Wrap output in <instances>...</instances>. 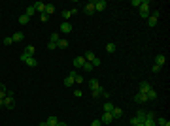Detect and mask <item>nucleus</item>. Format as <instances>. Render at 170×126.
<instances>
[{"mask_svg":"<svg viewBox=\"0 0 170 126\" xmlns=\"http://www.w3.org/2000/svg\"><path fill=\"white\" fill-rule=\"evenodd\" d=\"M149 9H151V2H148V0H142V4H140V8H138L140 17L148 19V17H149Z\"/></svg>","mask_w":170,"mask_h":126,"instance_id":"obj_1","label":"nucleus"},{"mask_svg":"<svg viewBox=\"0 0 170 126\" xmlns=\"http://www.w3.org/2000/svg\"><path fill=\"white\" fill-rule=\"evenodd\" d=\"M144 119H146V111L140 109V111L136 113V117L130 119V124H132V126H134V124H144Z\"/></svg>","mask_w":170,"mask_h":126,"instance_id":"obj_2","label":"nucleus"},{"mask_svg":"<svg viewBox=\"0 0 170 126\" xmlns=\"http://www.w3.org/2000/svg\"><path fill=\"white\" fill-rule=\"evenodd\" d=\"M13 100H15V94H13V92H6V96H4V107L13 109Z\"/></svg>","mask_w":170,"mask_h":126,"instance_id":"obj_3","label":"nucleus"},{"mask_svg":"<svg viewBox=\"0 0 170 126\" xmlns=\"http://www.w3.org/2000/svg\"><path fill=\"white\" fill-rule=\"evenodd\" d=\"M144 126H157V124H155V113H153V111H146Z\"/></svg>","mask_w":170,"mask_h":126,"instance_id":"obj_4","label":"nucleus"},{"mask_svg":"<svg viewBox=\"0 0 170 126\" xmlns=\"http://www.w3.org/2000/svg\"><path fill=\"white\" fill-rule=\"evenodd\" d=\"M21 62H25L27 66H30V68L38 66V60H36L34 57H27V55H23V53H21Z\"/></svg>","mask_w":170,"mask_h":126,"instance_id":"obj_5","label":"nucleus"},{"mask_svg":"<svg viewBox=\"0 0 170 126\" xmlns=\"http://www.w3.org/2000/svg\"><path fill=\"white\" fill-rule=\"evenodd\" d=\"M159 15H161V11H153V15L148 17V25L149 27H155L157 23H159Z\"/></svg>","mask_w":170,"mask_h":126,"instance_id":"obj_6","label":"nucleus"},{"mask_svg":"<svg viewBox=\"0 0 170 126\" xmlns=\"http://www.w3.org/2000/svg\"><path fill=\"white\" fill-rule=\"evenodd\" d=\"M61 32H63V34H70L72 32V23H68V21L61 23Z\"/></svg>","mask_w":170,"mask_h":126,"instance_id":"obj_7","label":"nucleus"},{"mask_svg":"<svg viewBox=\"0 0 170 126\" xmlns=\"http://www.w3.org/2000/svg\"><path fill=\"white\" fill-rule=\"evenodd\" d=\"M93 4H94V11H104L106 9V0H96Z\"/></svg>","mask_w":170,"mask_h":126,"instance_id":"obj_8","label":"nucleus"},{"mask_svg":"<svg viewBox=\"0 0 170 126\" xmlns=\"http://www.w3.org/2000/svg\"><path fill=\"white\" fill-rule=\"evenodd\" d=\"M113 121V117H112V113H104V115H102V119H100V122H102V124H110V122H112Z\"/></svg>","mask_w":170,"mask_h":126,"instance_id":"obj_9","label":"nucleus"},{"mask_svg":"<svg viewBox=\"0 0 170 126\" xmlns=\"http://www.w3.org/2000/svg\"><path fill=\"white\" fill-rule=\"evenodd\" d=\"M87 62V60L83 59V55H81V57H76V59H74V66L76 68H83V64Z\"/></svg>","mask_w":170,"mask_h":126,"instance_id":"obj_10","label":"nucleus"},{"mask_svg":"<svg viewBox=\"0 0 170 126\" xmlns=\"http://www.w3.org/2000/svg\"><path fill=\"white\" fill-rule=\"evenodd\" d=\"M165 62H166V57H165V55H157V57H155V64H157L159 68L165 66Z\"/></svg>","mask_w":170,"mask_h":126,"instance_id":"obj_11","label":"nucleus"},{"mask_svg":"<svg viewBox=\"0 0 170 126\" xmlns=\"http://www.w3.org/2000/svg\"><path fill=\"white\" fill-rule=\"evenodd\" d=\"M102 94H104V89H102V87H96V89L91 90V96H93V98H98V96H102Z\"/></svg>","mask_w":170,"mask_h":126,"instance_id":"obj_12","label":"nucleus"},{"mask_svg":"<svg viewBox=\"0 0 170 126\" xmlns=\"http://www.w3.org/2000/svg\"><path fill=\"white\" fill-rule=\"evenodd\" d=\"M134 102H138V104H144V102H148V98H146V94H144V92H136Z\"/></svg>","mask_w":170,"mask_h":126,"instance_id":"obj_13","label":"nucleus"},{"mask_svg":"<svg viewBox=\"0 0 170 126\" xmlns=\"http://www.w3.org/2000/svg\"><path fill=\"white\" fill-rule=\"evenodd\" d=\"M34 45H27L25 47V51H23V55H27V57H34Z\"/></svg>","mask_w":170,"mask_h":126,"instance_id":"obj_14","label":"nucleus"},{"mask_svg":"<svg viewBox=\"0 0 170 126\" xmlns=\"http://www.w3.org/2000/svg\"><path fill=\"white\" fill-rule=\"evenodd\" d=\"M149 89H151V85H149L148 81H142V83H140V90H138V92H144V94H146Z\"/></svg>","mask_w":170,"mask_h":126,"instance_id":"obj_15","label":"nucleus"},{"mask_svg":"<svg viewBox=\"0 0 170 126\" xmlns=\"http://www.w3.org/2000/svg\"><path fill=\"white\" fill-rule=\"evenodd\" d=\"M83 59L87 60V62H93V60L96 59V57H94V53H93V51H85V55H83Z\"/></svg>","mask_w":170,"mask_h":126,"instance_id":"obj_16","label":"nucleus"},{"mask_svg":"<svg viewBox=\"0 0 170 126\" xmlns=\"http://www.w3.org/2000/svg\"><path fill=\"white\" fill-rule=\"evenodd\" d=\"M85 13H87V15H93L94 13V4H93V2L85 4Z\"/></svg>","mask_w":170,"mask_h":126,"instance_id":"obj_17","label":"nucleus"},{"mask_svg":"<svg viewBox=\"0 0 170 126\" xmlns=\"http://www.w3.org/2000/svg\"><path fill=\"white\" fill-rule=\"evenodd\" d=\"M66 47H68V40L61 38V40L57 41V49H66Z\"/></svg>","mask_w":170,"mask_h":126,"instance_id":"obj_18","label":"nucleus"},{"mask_svg":"<svg viewBox=\"0 0 170 126\" xmlns=\"http://www.w3.org/2000/svg\"><path fill=\"white\" fill-rule=\"evenodd\" d=\"M34 9H36V11H40V13H45V4H44V2H36Z\"/></svg>","mask_w":170,"mask_h":126,"instance_id":"obj_19","label":"nucleus"},{"mask_svg":"<svg viewBox=\"0 0 170 126\" xmlns=\"http://www.w3.org/2000/svg\"><path fill=\"white\" fill-rule=\"evenodd\" d=\"M23 38H25V34H23V32H15L13 36H11V41H15V43H17V41H23Z\"/></svg>","mask_w":170,"mask_h":126,"instance_id":"obj_20","label":"nucleus"},{"mask_svg":"<svg viewBox=\"0 0 170 126\" xmlns=\"http://www.w3.org/2000/svg\"><path fill=\"white\" fill-rule=\"evenodd\" d=\"M121 115H123L121 107H113V109H112V117H113V119H121Z\"/></svg>","mask_w":170,"mask_h":126,"instance_id":"obj_21","label":"nucleus"},{"mask_svg":"<svg viewBox=\"0 0 170 126\" xmlns=\"http://www.w3.org/2000/svg\"><path fill=\"white\" fill-rule=\"evenodd\" d=\"M146 98H148V100H157V92L153 89H149L148 92H146Z\"/></svg>","mask_w":170,"mask_h":126,"instance_id":"obj_22","label":"nucleus"},{"mask_svg":"<svg viewBox=\"0 0 170 126\" xmlns=\"http://www.w3.org/2000/svg\"><path fill=\"white\" fill-rule=\"evenodd\" d=\"M45 122H47V126H57L59 124V119L57 117H47V121H45Z\"/></svg>","mask_w":170,"mask_h":126,"instance_id":"obj_23","label":"nucleus"},{"mask_svg":"<svg viewBox=\"0 0 170 126\" xmlns=\"http://www.w3.org/2000/svg\"><path fill=\"white\" fill-rule=\"evenodd\" d=\"M155 124L157 126H170V122L166 119H155Z\"/></svg>","mask_w":170,"mask_h":126,"instance_id":"obj_24","label":"nucleus"},{"mask_svg":"<svg viewBox=\"0 0 170 126\" xmlns=\"http://www.w3.org/2000/svg\"><path fill=\"white\" fill-rule=\"evenodd\" d=\"M55 13V6L53 4H45V15H51Z\"/></svg>","mask_w":170,"mask_h":126,"instance_id":"obj_25","label":"nucleus"},{"mask_svg":"<svg viewBox=\"0 0 170 126\" xmlns=\"http://www.w3.org/2000/svg\"><path fill=\"white\" fill-rule=\"evenodd\" d=\"M36 13V9H34V6H28L27 9H25V15H27V17H32V15Z\"/></svg>","mask_w":170,"mask_h":126,"instance_id":"obj_26","label":"nucleus"},{"mask_svg":"<svg viewBox=\"0 0 170 126\" xmlns=\"http://www.w3.org/2000/svg\"><path fill=\"white\" fill-rule=\"evenodd\" d=\"M113 107H115V105H113L112 102H106V104H104V113H112Z\"/></svg>","mask_w":170,"mask_h":126,"instance_id":"obj_27","label":"nucleus"},{"mask_svg":"<svg viewBox=\"0 0 170 126\" xmlns=\"http://www.w3.org/2000/svg\"><path fill=\"white\" fill-rule=\"evenodd\" d=\"M70 17H72V9H64V11H63V19H64V21H68Z\"/></svg>","mask_w":170,"mask_h":126,"instance_id":"obj_28","label":"nucleus"},{"mask_svg":"<svg viewBox=\"0 0 170 126\" xmlns=\"http://www.w3.org/2000/svg\"><path fill=\"white\" fill-rule=\"evenodd\" d=\"M59 40H61V36H59L57 32H53V34H51V36H49V41H53V43H57Z\"/></svg>","mask_w":170,"mask_h":126,"instance_id":"obj_29","label":"nucleus"},{"mask_svg":"<svg viewBox=\"0 0 170 126\" xmlns=\"http://www.w3.org/2000/svg\"><path fill=\"white\" fill-rule=\"evenodd\" d=\"M115 49H117L115 43H108L106 45V51H108V53H115Z\"/></svg>","mask_w":170,"mask_h":126,"instance_id":"obj_30","label":"nucleus"},{"mask_svg":"<svg viewBox=\"0 0 170 126\" xmlns=\"http://www.w3.org/2000/svg\"><path fill=\"white\" fill-rule=\"evenodd\" d=\"M96 87H100L98 81H96V79H91V81H89V89L93 90V89H96Z\"/></svg>","mask_w":170,"mask_h":126,"instance_id":"obj_31","label":"nucleus"},{"mask_svg":"<svg viewBox=\"0 0 170 126\" xmlns=\"http://www.w3.org/2000/svg\"><path fill=\"white\" fill-rule=\"evenodd\" d=\"M28 21H30V17H27V15H21V17H19V23H21V25H27Z\"/></svg>","mask_w":170,"mask_h":126,"instance_id":"obj_32","label":"nucleus"},{"mask_svg":"<svg viewBox=\"0 0 170 126\" xmlns=\"http://www.w3.org/2000/svg\"><path fill=\"white\" fill-rule=\"evenodd\" d=\"M64 85H66V87H72V85H74V77H70V75H68L66 79H64Z\"/></svg>","mask_w":170,"mask_h":126,"instance_id":"obj_33","label":"nucleus"},{"mask_svg":"<svg viewBox=\"0 0 170 126\" xmlns=\"http://www.w3.org/2000/svg\"><path fill=\"white\" fill-rule=\"evenodd\" d=\"M6 92H8V90H6V85H2V83H0V98H4Z\"/></svg>","mask_w":170,"mask_h":126,"instance_id":"obj_34","label":"nucleus"},{"mask_svg":"<svg viewBox=\"0 0 170 126\" xmlns=\"http://www.w3.org/2000/svg\"><path fill=\"white\" fill-rule=\"evenodd\" d=\"M83 70H85V72H91V70H93V64H91V62H85L83 64Z\"/></svg>","mask_w":170,"mask_h":126,"instance_id":"obj_35","label":"nucleus"},{"mask_svg":"<svg viewBox=\"0 0 170 126\" xmlns=\"http://www.w3.org/2000/svg\"><path fill=\"white\" fill-rule=\"evenodd\" d=\"M74 83H83V75L76 73V77H74Z\"/></svg>","mask_w":170,"mask_h":126,"instance_id":"obj_36","label":"nucleus"},{"mask_svg":"<svg viewBox=\"0 0 170 126\" xmlns=\"http://www.w3.org/2000/svg\"><path fill=\"white\" fill-rule=\"evenodd\" d=\"M47 49H49V51L57 49V43H53V41H49V43H47Z\"/></svg>","mask_w":170,"mask_h":126,"instance_id":"obj_37","label":"nucleus"},{"mask_svg":"<svg viewBox=\"0 0 170 126\" xmlns=\"http://www.w3.org/2000/svg\"><path fill=\"white\" fill-rule=\"evenodd\" d=\"M40 21H49V15H45V13H40Z\"/></svg>","mask_w":170,"mask_h":126,"instance_id":"obj_38","label":"nucleus"},{"mask_svg":"<svg viewBox=\"0 0 170 126\" xmlns=\"http://www.w3.org/2000/svg\"><path fill=\"white\" fill-rule=\"evenodd\" d=\"M91 64H93V68L100 66V59H98V57H96V59H94V60H93V62H91Z\"/></svg>","mask_w":170,"mask_h":126,"instance_id":"obj_39","label":"nucleus"},{"mask_svg":"<svg viewBox=\"0 0 170 126\" xmlns=\"http://www.w3.org/2000/svg\"><path fill=\"white\" fill-rule=\"evenodd\" d=\"M91 126H102V122H100V119H96V121L91 122Z\"/></svg>","mask_w":170,"mask_h":126,"instance_id":"obj_40","label":"nucleus"},{"mask_svg":"<svg viewBox=\"0 0 170 126\" xmlns=\"http://www.w3.org/2000/svg\"><path fill=\"white\" fill-rule=\"evenodd\" d=\"M9 43H13V41H11V36L4 38V45H9Z\"/></svg>","mask_w":170,"mask_h":126,"instance_id":"obj_41","label":"nucleus"},{"mask_svg":"<svg viewBox=\"0 0 170 126\" xmlns=\"http://www.w3.org/2000/svg\"><path fill=\"white\" fill-rule=\"evenodd\" d=\"M140 4H142V0H132V6H134V8H140Z\"/></svg>","mask_w":170,"mask_h":126,"instance_id":"obj_42","label":"nucleus"},{"mask_svg":"<svg viewBox=\"0 0 170 126\" xmlns=\"http://www.w3.org/2000/svg\"><path fill=\"white\" fill-rule=\"evenodd\" d=\"M159 70H161V68L157 66V64H153V66H151V72H153V73H157V72H159Z\"/></svg>","mask_w":170,"mask_h":126,"instance_id":"obj_43","label":"nucleus"},{"mask_svg":"<svg viewBox=\"0 0 170 126\" xmlns=\"http://www.w3.org/2000/svg\"><path fill=\"white\" fill-rule=\"evenodd\" d=\"M74 96H76V98H80V96H83V92H81V90H80V89H78V90H76V92H74Z\"/></svg>","mask_w":170,"mask_h":126,"instance_id":"obj_44","label":"nucleus"},{"mask_svg":"<svg viewBox=\"0 0 170 126\" xmlns=\"http://www.w3.org/2000/svg\"><path fill=\"white\" fill-rule=\"evenodd\" d=\"M57 126H68V124H66V122H61V121H59V124H57Z\"/></svg>","mask_w":170,"mask_h":126,"instance_id":"obj_45","label":"nucleus"},{"mask_svg":"<svg viewBox=\"0 0 170 126\" xmlns=\"http://www.w3.org/2000/svg\"><path fill=\"white\" fill-rule=\"evenodd\" d=\"M0 107H4V98H0Z\"/></svg>","mask_w":170,"mask_h":126,"instance_id":"obj_46","label":"nucleus"},{"mask_svg":"<svg viewBox=\"0 0 170 126\" xmlns=\"http://www.w3.org/2000/svg\"><path fill=\"white\" fill-rule=\"evenodd\" d=\"M38 126H47V122H40V124H38Z\"/></svg>","mask_w":170,"mask_h":126,"instance_id":"obj_47","label":"nucleus"},{"mask_svg":"<svg viewBox=\"0 0 170 126\" xmlns=\"http://www.w3.org/2000/svg\"><path fill=\"white\" fill-rule=\"evenodd\" d=\"M134 126H144V124H134Z\"/></svg>","mask_w":170,"mask_h":126,"instance_id":"obj_48","label":"nucleus"}]
</instances>
